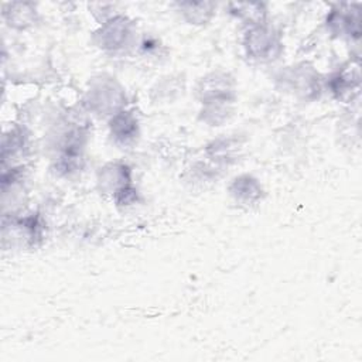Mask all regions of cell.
Wrapping results in <instances>:
<instances>
[{
	"mask_svg": "<svg viewBox=\"0 0 362 362\" xmlns=\"http://www.w3.org/2000/svg\"><path fill=\"white\" fill-rule=\"evenodd\" d=\"M277 47L273 33L264 27H255L247 33V48L255 58H270Z\"/></svg>",
	"mask_w": 362,
	"mask_h": 362,
	"instance_id": "6da1fadb",
	"label": "cell"
},
{
	"mask_svg": "<svg viewBox=\"0 0 362 362\" xmlns=\"http://www.w3.org/2000/svg\"><path fill=\"white\" fill-rule=\"evenodd\" d=\"M112 132L117 139L127 140L134 136L136 132V120L133 116L127 113H120L112 120Z\"/></svg>",
	"mask_w": 362,
	"mask_h": 362,
	"instance_id": "7a4b0ae2",
	"label": "cell"
}]
</instances>
